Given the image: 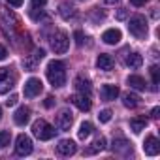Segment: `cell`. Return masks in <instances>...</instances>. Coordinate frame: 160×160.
Returning a JSON list of instances; mask_svg holds the SVG:
<instances>
[{"label": "cell", "mask_w": 160, "mask_h": 160, "mask_svg": "<svg viewBox=\"0 0 160 160\" xmlns=\"http://www.w3.org/2000/svg\"><path fill=\"white\" fill-rule=\"evenodd\" d=\"M42 89H43V85H42L40 79H38V77H30L28 81L25 83L23 92H25V96H27V98H34V96H38V94L42 92Z\"/></svg>", "instance_id": "cell-8"}, {"label": "cell", "mask_w": 160, "mask_h": 160, "mask_svg": "<svg viewBox=\"0 0 160 160\" xmlns=\"http://www.w3.org/2000/svg\"><path fill=\"white\" fill-rule=\"evenodd\" d=\"M43 106H45V108H53V106H55V98H53V96H47L45 102H43Z\"/></svg>", "instance_id": "cell-33"}, {"label": "cell", "mask_w": 160, "mask_h": 160, "mask_svg": "<svg viewBox=\"0 0 160 160\" xmlns=\"http://www.w3.org/2000/svg\"><path fill=\"white\" fill-rule=\"evenodd\" d=\"M6 2H8L10 6H13V8H19V6H23V0H6Z\"/></svg>", "instance_id": "cell-34"}, {"label": "cell", "mask_w": 160, "mask_h": 160, "mask_svg": "<svg viewBox=\"0 0 160 160\" xmlns=\"http://www.w3.org/2000/svg\"><path fill=\"white\" fill-rule=\"evenodd\" d=\"M32 139L27 136V134H19L17 136V139H15V154H19V156H27V154H30L32 152Z\"/></svg>", "instance_id": "cell-6"}, {"label": "cell", "mask_w": 160, "mask_h": 160, "mask_svg": "<svg viewBox=\"0 0 160 160\" xmlns=\"http://www.w3.org/2000/svg\"><path fill=\"white\" fill-rule=\"evenodd\" d=\"M128 30H130V34L132 36H136L138 40H141V38H145L147 36V19L143 17V15H134L132 19H130V23H128Z\"/></svg>", "instance_id": "cell-3"}, {"label": "cell", "mask_w": 160, "mask_h": 160, "mask_svg": "<svg viewBox=\"0 0 160 160\" xmlns=\"http://www.w3.org/2000/svg\"><path fill=\"white\" fill-rule=\"evenodd\" d=\"M98 119H100V122H109L111 121V111L109 109H102L98 113Z\"/></svg>", "instance_id": "cell-30"}, {"label": "cell", "mask_w": 160, "mask_h": 160, "mask_svg": "<svg viewBox=\"0 0 160 160\" xmlns=\"http://www.w3.org/2000/svg\"><path fill=\"white\" fill-rule=\"evenodd\" d=\"M100 96H102V100H106V102H111V100H115L117 96H119V87L117 85H104L102 89H100Z\"/></svg>", "instance_id": "cell-14"}, {"label": "cell", "mask_w": 160, "mask_h": 160, "mask_svg": "<svg viewBox=\"0 0 160 160\" xmlns=\"http://www.w3.org/2000/svg\"><path fill=\"white\" fill-rule=\"evenodd\" d=\"M55 128L47 122V121H43V119H38L34 124H32V134L38 138V139H42V141H47V139H51L53 136H55Z\"/></svg>", "instance_id": "cell-2"}, {"label": "cell", "mask_w": 160, "mask_h": 160, "mask_svg": "<svg viewBox=\"0 0 160 160\" xmlns=\"http://www.w3.org/2000/svg\"><path fill=\"white\" fill-rule=\"evenodd\" d=\"M6 104H8V106H15V104H17V96H15V94H12V96L6 100Z\"/></svg>", "instance_id": "cell-36"}, {"label": "cell", "mask_w": 160, "mask_h": 160, "mask_svg": "<svg viewBox=\"0 0 160 160\" xmlns=\"http://www.w3.org/2000/svg\"><path fill=\"white\" fill-rule=\"evenodd\" d=\"M92 132H94V126L89 121H85V122H81V126H79V130H77V138L79 139H87Z\"/></svg>", "instance_id": "cell-24"}, {"label": "cell", "mask_w": 160, "mask_h": 160, "mask_svg": "<svg viewBox=\"0 0 160 160\" xmlns=\"http://www.w3.org/2000/svg\"><path fill=\"white\" fill-rule=\"evenodd\" d=\"M45 73H47V79H49V83L53 87H64V83H66V68H64V64L60 60H51L47 64Z\"/></svg>", "instance_id": "cell-1"}, {"label": "cell", "mask_w": 160, "mask_h": 160, "mask_svg": "<svg viewBox=\"0 0 160 160\" xmlns=\"http://www.w3.org/2000/svg\"><path fill=\"white\" fill-rule=\"evenodd\" d=\"M70 102L79 109V111H89L91 108H92V102H91V96H87V94H81V92H77V94H73L72 98H70Z\"/></svg>", "instance_id": "cell-9"}, {"label": "cell", "mask_w": 160, "mask_h": 160, "mask_svg": "<svg viewBox=\"0 0 160 160\" xmlns=\"http://www.w3.org/2000/svg\"><path fill=\"white\" fill-rule=\"evenodd\" d=\"M10 141H12V134H10V130H2V132H0V147H8Z\"/></svg>", "instance_id": "cell-28"}, {"label": "cell", "mask_w": 160, "mask_h": 160, "mask_svg": "<svg viewBox=\"0 0 160 160\" xmlns=\"http://www.w3.org/2000/svg\"><path fill=\"white\" fill-rule=\"evenodd\" d=\"M43 57H45V51H43V49H36L32 55L25 57V60H23V66H25V70H27V72H34V70L38 68L40 60H42Z\"/></svg>", "instance_id": "cell-7"}, {"label": "cell", "mask_w": 160, "mask_h": 160, "mask_svg": "<svg viewBox=\"0 0 160 160\" xmlns=\"http://www.w3.org/2000/svg\"><path fill=\"white\" fill-rule=\"evenodd\" d=\"M145 126H147V119L145 117H134L130 121V128H132L134 134H139L141 130H145Z\"/></svg>", "instance_id": "cell-25"}, {"label": "cell", "mask_w": 160, "mask_h": 160, "mask_svg": "<svg viewBox=\"0 0 160 160\" xmlns=\"http://www.w3.org/2000/svg\"><path fill=\"white\" fill-rule=\"evenodd\" d=\"M145 2H147V0H130V4H132V6H136V8L145 6Z\"/></svg>", "instance_id": "cell-35"}, {"label": "cell", "mask_w": 160, "mask_h": 160, "mask_svg": "<svg viewBox=\"0 0 160 160\" xmlns=\"http://www.w3.org/2000/svg\"><path fill=\"white\" fill-rule=\"evenodd\" d=\"M73 85H75V89H77L79 92H81V94H87V96H91V92H92V87H91V81H89V79L75 77Z\"/></svg>", "instance_id": "cell-17"}, {"label": "cell", "mask_w": 160, "mask_h": 160, "mask_svg": "<svg viewBox=\"0 0 160 160\" xmlns=\"http://www.w3.org/2000/svg\"><path fill=\"white\" fill-rule=\"evenodd\" d=\"M96 66H98L100 70H104V72H109V70H113V58H111L109 55L102 53V55H98V58H96Z\"/></svg>", "instance_id": "cell-19"}, {"label": "cell", "mask_w": 160, "mask_h": 160, "mask_svg": "<svg viewBox=\"0 0 160 160\" xmlns=\"http://www.w3.org/2000/svg\"><path fill=\"white\" fill-rule=\"evenodd\" d=\"M126 15H128V12H126V10H124V8H122V10H119V12H117V19H119V21H122V19H126Z\"/></svg>", "instance_id": "cell-32"}, {"label": "cell", "mask_w": 160, "mask_h": 160, "mask_svg": "<svg viewBox=\"0 0 160 160\" xmlns=\"http://www.w3.org/2000/svg\"><path fill=\"white\" fill-rule=\"evenodd\" d=\"M151 77H152V89L156 91V85H158V81H160V70H158V66H151Z\"/></svg>", "instance_id": "cell-29"}, {"label": "cell", "mask_w": 160, "mask_h": 160, "mask_svg": "<svg viewBox=\"0 0 160 160\" xmlns=\"http://www.w3.org/2000/svg\"><path fill=\"white\" fill-rule=\"evenodd\" d=\"M15 81H17V75L12 68H0V94L13 89Z\"/></svg>", "instance_id": "cell-4"}, {"label": "cell", "mask_w": 160, "mask_h": 160, "mask_svg": "<svg viewBox=\"0 0 160 160\" xmlns=\"http://www.w3.org/2000/svg\"><path fill=\"white\" fill-rule=\"evenodd\" d=\"M72 122H73V115H72V111L62 109V111L58 113V117H57V126H58V130H62V132L70 130Z\"/></svg>", "instance_id": "cell-11"}, {"label": "cell", "mask_w": 160, "mask_h": 160, "mask_svg": "<svg viewBox=\"0 0 160 160\" xmlns=\"http://www.w3.org/2000/svg\"><path fill=\"white\" fill-rule=\"evenodd\" d=\"M111 151L117 152V154H124V156H128V154H132V143L126 141L124 138H117V139H113Z\"/></svg>", "instance_id": "cell-10"}, {"label": "cell", "mask_w": 160, "mask_h": 160, "mask_svg": "<svg viewBox=\"0 0 160 160\" xmlns=\"http://www.w3.org/2000/svg\"><path fill=\"white\" fill-rule=\"evenodd\" d=\"M143 151H145V154H149V156H156V154L160 152V141H158L154 136H149V138L145 139V143H143Z\"/></svg>", "instance_id": "cell-12"}, {"label": "cell", "mask_w": 160, "mask_h": 160, "mask_svg": "<svg viewBox=\"0 0 160 160\" xmlns=\"http://www.w3.org/2000/svg\"><path fill=\"white\" fill-rule=\"evenodd\" d=\"M158 113H160V109H158V108H154V109L151 111V117H152V119H158Z\"/></svg>", "instance_id": "cell-38"}, {"label": "cell", "mask_w": 160, "mask_h": 160, "mask_svg": "<svg viewBox=\"0 0 160 160\" xmlns=\"http://www.w3.org/2000/svg\"><path fill=\"white\" fill-rule=\"evenodd\" d=\"M139 96L136 94V92H124L122 94V104L126 106V108H138L139 106Z\"/></svg>", "instance_id": "cell-23"}, {"label": "cell", "mask_w": 160, "mask_h": 160, "mask_svg": "<svg viewBox=\"0 0 160 160\" xmlns=\"http://www.w3.org/2000/svg\"><path fill=\"white\" fill-rule=\"evenodd\" d=\"M124 64H126L130 70H138V68L143 64V58H141L139 53H130V55L124 58Z\"/></svg>", "instance_id": "cell-20"}, {"label": "cell", "mask_w": 160, "mask_h": 160, "mask_svg": "<svg viewBox=\"0 0 160 160\" xmlns=\"http://www.w3.org/2000/svg\"><path fill=\"white\" fill-rule=\"evenodd\" d=\"M8 57V51H6V47L4 45H0V60H4Z\"/></svg>", "instance_id": "cell-37"}, {"label": "cell", "mask_w": 160, "mask_h": 160, "mask_svg": "<svg viewBox=\"0 0 160 160\" xmlns=\"http://www.w3.org/2000/svg\"><path fill=\"white\" fill-rule=\"evenodd\" d=\"M106 149V138L104 136H100V138H96L92 143H91V147L85 151L87 154H94V152H100V151H104Z\"/></svg>", "instance_id": "cell-21"}, {"label": "cell", "mask_w": 160, "mask_h": 160, "mask_svg": "<svg viewBox=\"0 0 160 160\" xmlns=\"http://www.w3.org/2000/svg\"><path fill=\"white\" fill-rule=\"evenodd\" d=\"M128 85L136 91H145L147 89V83H145V79L141 75H130L128 77Z\"/></svg>", "instance_id": "cell-22"}, {"label": "cell", "mask_w": 160, "mask_h": 160, "mask_svg": "<svg viewBox=\"0 0 160 160\" xmlns=\"http://www.w3.org/2000/svg\"><path fill=\"white\" fill-rule=\"evenodd\" d=\"M58 13H60V17H62V19H66V21L75 17V10H73L70 4H66V2H62V4L58 6Z\"/></svg>", "instance_id": "cell-26"}, {"label": "cell", "mask_w": 160, "mask_h": 160, "mask_svg": "<svg viewBox=\"0 0 160 160\" xmlns=\"http://www.w3.org/2000/svg\"><path fill=\"white\" fill-rule=\"evenodd\" d=\"M104 2H106V4H117L119 0H104Z\"/></svg>", "instance_id": "cell-39"}, {"label": "cell", "mask_w": 160, "mask_h": 160, "mask_svg": "<svg viewBox=\"0 0 160 160\" xmlns=\"http://www.w3.org/2000/svg\"><path fill=\"white\" fill-rule=\"evenodd\" d=\"M0 119H2V108H0Z\"/></svg>", "instance_id": "cell-40"}, {"label": "cell", "mask_w": 160, "mask_h": 160, "mask_svg": "<svg viewBox=\"0 0 160 160\" xmlns=\"http://www.w3.org/2000/svg\"><path fill=\"white\" fill-rule=\"evenodd\" d=\"M28 119H30V108L21 106V108L13 113V121H15V124H19V126L27 124V122H28Z\"/></svg>", "instance_id": "cell-15"}, {"label": "cell", "mask_w": 160, "mask_h": 160, "mask_svg": "<svg viewBox=\"0 0 160 160\" xmlns=\"http://www.w3.org/2000/svg\"><path fill=\"white\" fill-rule=\"evenodd\" d=\"M0 15L4 17V21H6V23H12L13 27L17 25V17H15V15H13L12 12H8L6 8H2V10H0Z\"/></svg>", "instance_id": "cell-27"}, {"label": "cell", "mask_w": 160, "mask_h": 160, "mask_svg": "<svg viewBox=\"0 0 160 160\" xmlns=\"http://www.w3.org/2000/svg\"><path fill=\"white\" fill-rule=\"evenodd\" d=\"M73 38H75V43H77V45H83V43H85V34H83L81 30H75Z\"/></svg>", "instance_id": "cell-31"}, {"label": "cell", "mask_w": 160, "mask_h": 160, "mask_svg": "<svg viewBox=\"0 0 160 160\" xmlns=\"http://www.w3.org/2000/svg\"><path fill=\"white\" fill-rule=\"evenodd\" d=\"M75 151H77V145H75V141H72V139H62V141H58V145H57V152L62 154V156H70V154H73Z\"/></svg>", "instance_id": "cell-13"}, {"label": "cell", "mask_w": 160, "mask_h": 160, "mask_svg": "<svg viewBox=\"0 0 160 160\" xmlns=\"http://www.w3.org/2000/svg\"><path fill=\"white\" fill-rule=\"evenodd\" d=\"M45 2H47V0H32V2H30V17H32L34 21H40V17H42V8L45 6Z\"/></svg>", "instance_id": "cell-18"}, {"label": "cell", "mask_w": 160, "mask_h": 160, "mask_svg": "<svg viewBox=\"0 0 160 160\" xmlns=\"http://www.w3.org/2000/svg\"><path fill=\"white\" fill-rule=\"evenodd\" d=\"M102 40H104V43H108V45H115V43L121 42V30L109 28V30H106V32L102 34Z\"/></svg>", "instance_id": "cell-16"}, {"label": "cell", "mask_w": 160, "mask_h": 160, "mask_svg": "<svg viewBox=\"0 0 160 160\" xmlns=\"http://www.w3.org/2000/svg\"><path fill=\"white\" fill-rule=\"evenodd\" d=\"M68 45H70V40H68V34L62 32V30H57L53 36H51V49L58 55L66 53L68 51Z\"/></svg>", "instance_id": "cell-5"}]
</instances>
